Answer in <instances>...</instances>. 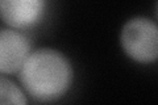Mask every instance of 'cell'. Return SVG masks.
<instances>
[{
	"instance_id": "2",
	"label": "cell",
	"mask_w": 158,
	"mask_h": 105,
	"mask_svg": "<svg viewBox=\"0 0 158 105\" xmlns=\"http://www.w3.org/2000/svg\"><path fill=\"white\" fill-rule=\"evenodd\" d=\"M120 45L124 54L140 64L154 63L158 58V26L154 20L135 16L123 25Z\"/></svg>"
},
{
	"instance_id": "4",
	"label": "cell",
	"mask_w": 158,
	"mask_h": 105,
	"mask_svg": "<svg viewBox=\"0 0 158 105\" xmlns=\"http://www.w3.org/2000/svg\"><path fill=\"white\" fill-rule=\"evenodd\" d=\"M32 51L29 38L21 30L0 29V74L13 75L20 71Z\"/></svg>"
},
{
	"instance_id": "1",
	"label": "cell",
	"mask_w": 158,
	"mask_h": 105,
	"mask_svg": "<svg viewBox=\"0 0 158 105\" xmlns=\"http://www.w3.org/2000/svg\"><path fill=\"white\" fill-rule=\"evenodd\" d=\"M21 88L37 103H54L70 91L74 68L63 53L52 47L32 50L17 72Z\"/></svg>"
},
{
	"instance_id": "3",
	"label": "cell",
	"mask_w": 158,
	"mask_h": 105,
	"mask_svg": "<svg viewBox=\"0 0 158 105\" xmlns=\"http://www.w3.org/2000/svg\"><path fill=\"white\" fill-rule=\"evenodd\" d=\"M45 12L46 0H0V20L16 30L37 26Z\"/></svg>"
},
{
	"instance_id": "5",
	"label": "cell",
	"mask_w": 158,
	"mask_h": 105,
	"mask_svg": "<svg viewBox=\"0 0 158 105\" xmlns=\"http://www.w3.org/2000/svg\"><path fill=\"white\" fill-rule=\"evenodd\" d=\"M29 100L21 86L7 76H0V105H27Z\"/></svg>"
}]
</instances>
